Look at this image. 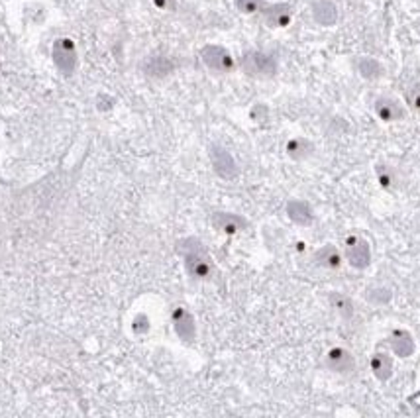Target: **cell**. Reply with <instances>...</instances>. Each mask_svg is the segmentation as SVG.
Masks as SVG:
<instances>
[{"instance_id":"obj_15","label":"cell","mask_w":420,"mask_h":418,"mask_svg":"<svg viewBox=\"0 0 420 418\" xmlns=\"http://www.w3.org/2000/svg\"><path fill=\"white\" fill-rule=\"evenodd\" d=\"M287 216L291 222L298 226H310L315 222V210L305 201H289L287 202Z\"/></svg>"},{"instance_id":"obj_14","label":"cell","mask_w":420,"mask_h":418,"mask_svg":"<svg viewBox=\"0 0 420 418\" xmlns=\"http://www.w3.org/2000/svg\"><path fill=\"white\" fill-rule=\"evenodd\" d=\"M313 262H315L316 267H322V269H340L342 253L334 244H326L316 250L315 255H313Z\"/></svg>"},{"instance_id":"obj_7","label":"cell","mask_w":420,"mask_h":418,"mask_svg":"<svg viewBox=\"0 0 420 418\" xmlns=\"http://www.w3.org/2000/svg\"><path fill=\"white\" fill-rule=\"evenodd\" d=\"M171 323H173V330H175L177 338L185 344H191L197 338V323L194 316L185 306H175L171 313Z\"/></svg>"},{"instance_id":"obj_5","label":"cell","mask_w":420,"mask_h":418,"mask_svg":"<svg viewBox=\"0 0 420 418\" xmlns=\"http://www.w3.org/2000/svg\"><path fill=\"white\" fill-rule=\"evenodd\" d=\"M346 260L354 269H368L371 263V248L368 240L361 236H348L346 238Z\"/></svg>"},{"instance_id":"obj_13","label":"cell","mask_w":420,"mask_h":418,"mask_svg":"<svg viewBox=\"0 0 420 418\" xmlns=\"http://www.w3.org/2000/svg\"><path fill=\"white\" fill-rule=\"evenodd\" d=\"M389 344H391V349H393L395 356L399 357H411L416 349V344H414V338L409 330H403V328H395L389 336Z\"/></svg>"},{"instance_id":"obj_16","label":"cell","mask_w":420,"mask_h":418,"mask_svg":"<svg viewBox=\"0 0 420 418\" xmlns=\"http://www.w3.org/2000/svg\"><path fill=\"white\" fill-rule=\"evenodd\" d=\"M175 71V63L163 55H153L144 63V73L151 79H165Z\"/></svg>"},{"instance_id":"obj_18","label":"cell","mask_w":420,"mask_h":418,"mask_svg":"<svg viewBox=\"0 0 420 418\" xmlns=\"http://www.w3.org/2000/svg\"><path fill=\"white\" fill-rule=\"evenodd\" d=\"M285 151L291 159L295 161H305L308 157L315 156V144L307 138H293L287 141L285 146Z\"/></svg>"},{"instance_id":"obj_2","label":"cell","mask_w":420,"mask_h":418,"mask_svg":"<svg viewBox=\"0 0 420 418\" xmlns=\"http://www.w3.org/2000/svg\"><path fill=\"white\" fill-rule=\"evenodd\" d=\"M240 67H242V71L247 77L272 79L277 73V59L273 57L272 53L252 50V52L244 53Z\"/></svg>"},{"instance_id":"obj_27","label":"cell","mask_w":420,"mask_h":418,"mask_svg":"<svg viewBox=\"0 0 420 418\" xmlns=\"http://www.w3.org/2000/svg\"><path fill=\"white\" fill-rule=\"evenodd\" d=\"M151 2L163 12H175L177 10V0H151Z\"/></svg>"},{"instance_id":"obj_3","label":"cell","mask_w":420,"mask_h":418,"mask_svg":"<svg viewBox=\"0 0 420 418\" xmlns=\"http://www.w3.org/2000/svg\"><path fill=\"white\" fill-rule=\"evenodd\" d=\"M201 59L212 73H220V75L232 73L234 67H236V62H234L232 53L228 52L224 45H204L201 50Z\"/></svg>"},{"instance_id":"obj_20","label":"cell","mask_w":420,"mask_h":418,"mask_svg":"<svg viewBox=\"0 0 420 418\" xmlns=\"http://www.w3.org/2000/svg\"><path fill=\"white\" fill-rule=\"evenodd\" d=\"M375 177L377 183L381 185V189H385V191H393V189H397V185H399V175H397V171L391 166H385V163H379L375 167Z\"/></svg>"},{"instance_id":"obj_21","label":"cell","mask_w":420,"mask_h":418,"mask_svg":"<svg viewBox=\"0 0 420 418\" xmlns=\"http://www.w3.org/2000/svg\"><path fill=\"white\" fill-rule=\"evenodd\" d=\"M330 306H332L336 313L340 314L342 318H351L354 316V310H356V306H354V301H351L350 296L344 295V293H330Z\"/></svg>"},{"instance_id":"obj_24","label":"cell","mask_w":420,"mask_h":418,"mask_svg":"<svg viewBox=\"0 0 420 418\" xmlns=\"http://www.w3.org/2000/svg\"><path fill=\"white\" fill-rule=\"evenodd\" d=\"M407 103L414 110H420V83H414L409 91H407Z\"/></svg>"},{"instance_id":"obj_22","label":"cell","mask_w":420,"mask_h":418,"mask_svg":"<svg viewBox=\"0 0 420 418\" xmlns=\"http://www.w3.org/2000/svg\"><path fill=\"white\" fill-rule=\"evenodd\" d=\"M236 8L242 12V14H262V10L265 8V0H234Z\"/></svg>"},{"instance_id":"obj_19","label":"cell","mask_w":420,"mask_h":418,"mask_svg":"<svg viewBox=\"0 0 420 418\" xmlns=\"http://www.w3.org/2000/svg\"><path fill=\"white\" fill-rule=\"evenodd\" d=\"M356 69H358L359 75L366 79V81H377V79H381L385 75L383 63L375 59V57H368V55L359 57L358 62H356Z\"/></svg>"},{"instance_id":"obj_12","label":"cell","mask_w":420,"mask_h":418,"mask_svg":"<svg viewBox=\"0 0 420 418\" xmlns=\"http://www.w3.org/2000/svg\"><path fill=\"white\" fill-rule=\"evenodd\" d=\"M310 12H313V18H315L316 24L324 28L336 26V22L340 18L338 6L334 4L332 0H313Z\"/></svg>"},{"instance_id":"obj_11","label":"cell","mask_w":420,"mask_h":418,"mask_svg":"<svg viewBox=\"0 0 420 418\" xmlns=\"http://www.w3.org/2000/svg\"><path fill=\"white\" fill-rule=\"evenodd\" d=\"M212 226L216 228L218 232L228 236L240 234L244 232L245 228L250 226L247 220L240 214H232V212H214L212 214Z\"/></svg>"},{"instance_id":"obj_25","label":"cell","mask_w":420,"mask_h":418,"mask_svg":"<svg viewBox=\"0 0 420 418\" xmlns=\"http://www.w3.org/2000/svg\"><path fill=\"white\" fill-rule=\"evenodd\" d=\"M134 332L136 334H146V332L149 330V320H148V316L146 314H138L136 318H134Z\"/></svg>"},{"instance_id":"obj_4","label":"cell","mask_w":420,"mask_h":418,"mask_svg":"<svg viewBox=\"0 0 420 418\" xmlns=\"http://www.w3.org/2000/svg\"><path fill=\"white\" fill-rule=\"evenodd\" d=\"M53 62L63 75H73L77 69V45L69 37H62L53 45Z\"/></svg>"},{"instance_id":"obj_17","label":"cell","mask_w":420,"mask_h":418,"mask_svg":"<svg viewBox=\"0 0 420 418\" xmlns=\"http://www.w3.org/2000/svg\"><path fill=\"white\" fill-rule=\"evenodd\" d=\"M369 367L379 381H389L393 377V357L385 352H375L369 359Z\"/></svg>"},{"instance_id":"obj_23","label":"cell","mask_w":420,"mask_h":418,"mask_svg":"<svg viewBox=\"0 0 420 418\" xmlns=\"http://www.w3.org/2000/svg\"><path fill=\"white\" fill-rule=\"evenodd\" d=\"M368 301L375 303V305H385L391 301V291L389 289H373V291H368Z\"/></svg>"},{"instance_id":"obj_9","label":"cell","mask_w":420,"mask_h":418,"mask_svg":"<svg viewBox=\"0 0 420 418\" xmlns=\"http://www.w3.org/2000/svg\"><path fill=\"white\" fill-rule=\"evenodd\" d=\"M210 161H212V167H214V171L218 177L222 179H234L238 175V163L234 157L230 156V151L224 149L222 146H210Z\"/></svg>"},{"instance_id":"obj_10","label":"cell","mask_w":420,"mask_h":418,"mask_svg":"<svg viewBox=\"0 0 420 418\" xmlns=\"http://www.w3.org/2000/svg\"><path fill=\"white\" fill-rule=\"evenodd\" d=\"M373 110H375L377 118L381 120V122H401L404 116H407V110H404V106L393 98V96H379L375 100V105H373Z\"/></svg>"},{"instance_id":"obj_6","label":"cell","mask_w":420,"mask_h":418,"mask_svg":"<svg viewBox=\"0 0 420 418\" xmlns=\"http://www.w3.org/2000/svg\"><path fill=\"white\" fill-rule=\"evenodd\" d=\"M322 366L332 371V373H351L356 369V357L351 356V352H348L346 348H330L326 352V356L322 359Z\"/></svg>"},{"instance_id":"obj_26","label":"cell","mask_w":420,"mask_h":418,"mask_svg":"<svg viewBox=\"0 0 420 418\" xmlns=\"http://www.w3.org/2000/svg\"><path fill=\"white\" fill-rule=\"evenodd\" d=\"M250 116H252V120H255V122H263V120H267L269 110H267V106L265 105H255L254 108H252Z\"/></svg>"},{"instance_id":"obj_1","label":"cell","mask_w":420,"mask_h":418,"mask_svg":"<svg viewBox=\"0 0 420 418\" xmlns=\"http://www.w3.org/2000/svg\"><path fill=\"white\" fill-rule=\"evenodd\" d=\"M177 252L183 255L185 269L193 279L206 281L214 275V263L199 238H185L177 242Z\"/></svg>"},{"instance_id":"obj_8","label":"cell","mask_w":420,"mask_h":418,"mask_svg":"<svg viewBox=\"0 0 420 418\" xmlns=\"http://www.w3.org/2000/svg\"><path fill=\"white\" fill-rule=\"evenodd\" d=\"M262 16L265 26L273 28V30H281V28H287L293 22V6L289 2L265 4V8L262 10Z\"/></svg>"}]
</instances>
